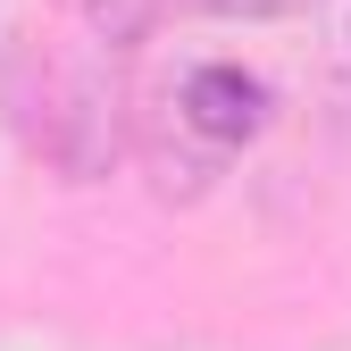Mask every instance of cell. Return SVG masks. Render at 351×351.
Listing matches in <instances>:
<instances>
[{
  "label": "cell",
  "instance_id": "obj_1",
  "mask_svg": "<svg viewBox=\"0 0 351 351\" xmlns=\"http://www.w3.org/2000/svg\"><path fill=\"white\" fill-rule=\"evenodd\" d=\"M184 125H201L209 143H251L259 125H268L259 75H243V67H193L184 75Z\"/></svg>",
  "mask_w": 351,
  "mask_h": 351
},
{
  "label": "cell",
  "instance_id": "obj_2",
  "mask_svg": "<svg viewBox=\"0 0 351 351\" xmlns=\"http://www.w3.org/2000/svg\"><path fill=\"white\" fill-rule=\"evenodd\" d=\"M217 17H276V9H293V0H209Z\"/></svg>",
  "mask_w": 351,
  "mask_h": 351
}]
</instances>
